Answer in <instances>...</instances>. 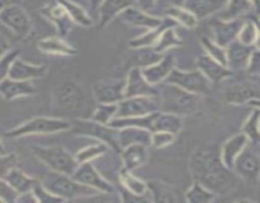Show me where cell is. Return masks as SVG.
<instances>
[{
  "instance_id": "6da1fadb",
  "label": "cell",
  "mask_w": 260,
  "mask_h": 203,
  "mask_svg": "<svg viewBox=\"0 0 260 203\" xmlns=\"http://www.w3.org/2000/svg\"><path fill=\"white\" fill-rule=\"evenodd\" d=\"M193 180L201 183L216 195H226L238 187L239 178L222 162L217 146H200L189 159Z\"/></svg>"
},
{
  "instance_id": "7a4b0ae2",
  "label": "cell",
  "mask_w": 260,
  "mask_h": 203,
  "mask_svg": "<svg viewBox=\"0 0 260 203\" xmlns=\"http://www.w3.org/2000/svg\"><path fill=\"white\" fill-rule=\"evenodd\" d=\"M42 184L51 193H53L63 200H84L85 198L99 193L98 190L93 189L88 185L76 182L71 175L52 172V170L46 175L45 179L42 180Z\"/></svg>"
},
{
  "instance_id": "3957f363",
  "label": "cell",
  "mask_w": 260,
  "mask_h": 203,
  "mask_svg": "<svg viewBox=\"0 0 260 203\" xmlns=\"http://www.w3.org/2000/svg\"><path fill=\"white\" fill-rule=\"evenodd\" d=\"M160 111L168 113L177 114V116H187L197 111L201 101V95L189 93L173 84H168L159 91Z\"/></svg>"
},
{
  "instance_id": "277c9868",
  "label": "cell",
  "mask_w": 260,
  "mask_h": 203,
  "mask_svg": "<svg viewBox=\"0 0 260 203\" xmlns=\"http://www.w3.org/2000/svg\"><path fill=\"white\" fill-rule=\"evenodd\" d=\"M71 121L55 118V117H35L15 128L5 132V136L17 139V137L30 136V134H53L60 132L70 131Z\"/></svg>"
},
{
  "instance_id": "5b68a950",
  "label": "cell",
  "mask_w": 260,
  "mask_h": 203,
  "mask_svg": "<svg viewBox=\"0 0 260 203\" xmlns=\"http://www.w3.org/2000/svg\"><path fill=\"white\" fill-rule=\"evenodd\" d=\"M33 155L52 172L73 175L79 162L63 146H32Z\"/></svg>"
},
{
  "instance_id": "8992f818",
  "label": "cell",
  "mask_w": 260,
  "mask_h": 203,
  "mask_svg": "<svg viewBox=\"0 0 260 203\" xmlns=\"http://www.w3.org/2000/svg\"><path fill=\"white\" fill-rule=\"evenodd\" d=\"M86 104L84 89L73 79H68L55 89L52 106L56 111L74 113L83 109Z\"/></svg>"
},
{
  "instance_id": "52a82bcc",
  "label": "cell",
  "mask_w": 260,
  "mask_h": 203,
  "mask_svg": "<svg viewBox=\"0 0 260 203\" xmlns=\"http://www.w3.org/2000/svg\"><path fill=\"white\" fill-rule=\"evenodd\" d=\"M71 129L74 134L78 136H88L93 139L99 140L101 142L106 144L111 149L116 151H121V147L118 144V137H117V129L108 124H102L98 122H94L91 119H78V121H71Z\"/></svg>"
},
{
  "instance_id": "ba28073f",
  "label": "cell",
  "mask_w": 260,
  "mask_h": 203,
  "mask_svg": "<svg viewBox=\"0 0 260 203\" xmlns=\"http://www.w3.org/2000/svg\"><path fill=\"white\" fill-rule=\"evenodd\" d=\"M256 146L258 145H246L245 149L236 157L233 166L236 177L253 185L258 184L260 177V159Z\"/></svg>"
},
{
  "instance_id": "9c48e42d",
  "label": "cell",
  "mask_w": 260,
  "mask_h": 203,
  "mask_svg": "<svg viewBox=\"0 0 260 203\" xmlns=\"http://www.w3.org/2000/svg\"><path fill=\"white\" fill-rule=\"evenodd\" d=\"M165 81L197 95H206L210 93V81L200 70L185 71L174 67Z\"/></svg>"
},
{
  "instance_id": "30bf717a",
  "label": "cell",
  "mask_w": 260,
  "mask_h": 203,
  "mask_svg": "<svg viewBox=\"0 0 260 203\" xmlns=\"http://www.w3.org/2000/svg\"><path fill=\"white\" fill-rule=\"evenodd\" d=\"M159 111V96H129L117 103L116 117H142Z\"/></svg>"
},
{
  "instance_id": "8fae6325",
  "label": "cell",
  "mask_w": 260,
  "mask_h": 203,
  "mask_svg": "<svg viewBox=\"0 0 260 203\" xmlns=\"http://www.w3.org/2000/svg\"><path fill=\"white\" fill-rule=\"evenodd\" d=\"M0 22L20 38L28 37L32 30V20L20 4L4 5L0 10Z\"/></svg>"
},
{
  "instance_id": "7c38bea8",
  "label": "cell",
  "mask_w": 260,
  "mask_h": 203,
  "mask_svg": "<svg viewBox=\"0 0 260 203\" xmlns=\"http://www.w3.org/2000/svg\"><path fill=\"white\" fill-rule=\"evenodd\" d=\"M71 177H73L76 182L81 183V184L84 185H88V187L93 188V189L98 190V192L108 193V194H113L114 192L113 185H112L106 178L102 177V174L96 170V167L91 164V161L79 164Z\"/></svg>"
},
{
  "instance_id": "4fadbf2b",
  "label": "cell",
  "mask_w": 260,
  "mask_h": 203,
  "mask_svg": "<svg viewBox=\"0 0 260 203\" xmlns=\"http://www.w3.org/2000/svg\"><path fill=\"white\" fill-rule=\"evenodd\" d=\"M159 88L146 81L141 73V67L135 66L128 71L124 80V98L129 96H157Z\"/></svg>"
},
{
  "instance_id": "5bb4252c",
  "label": "cell",
  "mask_w": 260,
  "mask_h": 203,
  "mask_svg": "<svg viewBox=\"0 0 260 203\" xmlns=\"http://www.w3.org/2000/svg\"><path fill=\"white\" fill-rule=\"evenodd\" d=\"M41 14L55 25L60 37L65 38L70 33V30L73 29V20L70 19L68 13L61 7L57 0H52V2L43 5L41 8Z\"/></svg>"
},
{
  "instance_id": "9a60e30c",
  "label": "cell",
  "mask_w": 260,
  "mask_h": 203,
  "mask_svg": "<svg viewBox=\"0 0 260 203\" xmlns=\"http://www.w3.org/2000/svg\"><path fill=\"white\" fill-rule=\"evenodd\" d=\"M243 19L236 18V19L223 20L220 18L211 20L210 27L212 28L213 36H215V42L220 45L221 47L225 48L226 46L230 45L233 41L238 38L239 30H240L241 25H243Z\"/></svg>"
},
{
  "instance_id": "2e32d148",
  "label": "cell",
  "mask_w": 260,
  "mask_h": 203,
  "mask_svg": "<svg viewBox=\"0 0 260 203\" xmlns=\"http://www.w3.org/2000/svg\"><path fill=\"white\" fill-rule=\"evenodd\" d=\"M93 95L98 103H118L124 98L123 79L101 80L93 85Z\"/></svg>"
},
{
  "instance_id": "e0dca14e",
  "label": "cell",
  "mask_w": 260,
  "mask_h": 203,
  "mask_svg": "<svg viewBox=\"0 0 260 203\" xmlns=\"http://www.w3.org/2000/svg\"><path fill=\"white\" fill-rule=\"evenodd\" d=\"M175 67V58L172 52H165L159 61L149 66L141 67V73L146 81L156 86L161 81L167 80L170 71Z\"/></svg>"
},
{
  "instance_id": "ac0fdd59",
  "label": "cell",
  "mask_w": 260,
  "mask_h": 203,
  "mask_svg": "<svg viewBox=\"0 0 260 203\" xmlns=\"http://www.w3.org/2000/svg\"><path fill=\"white\" fill-rule=\"evenodd\" d=\"M118 18L126 24L132 25V27L145 28V29L156 28L164 22V18L154 17V15L149 14V12H145V10L137 8L136 5L126 8L123 12H121Z\"/></svg>"
},
{
  "instance_id": "d6986e66",
  "label": "cell",
  "mask_w": 260,
  "mask_h": 203,
  "mask_svg": "<svg viewBox=\"0 0 260 203\" xmlns=\"http://www.w3.org/2000/svg\"><path fill=\"white\" fill-rule=\"evenodd\" d=\"M46 74H47L46 65H33V63L25 62L20 57H17L10 65L8 78L13 80L30 81L43 78Z\"/></svg>"
},
{
  "instance_id": "ffe728a7",
  "label": "cell",
  "mask_w": 260,
  "mask_h": 203,
  "mask_svg": "<svg viewBox=\"0 0 260 203\" xmlns=\"http://www.w3.org/2000/svg\"><path fill=\"white\" fill-rule=\"evenodd\" d=\"M225 100L229 104L253 103L254 100H259V89L253 83H239L229 86L225 91Z\"/></svg>"
},
{
  "instance_id": "44dd1931",
  "label": "cell",
  "mask_w": 260,
  "mask_h": 203,
  "mask_svg": "<svg viewBox=\"0 0 260 203\" xmlns=\"http://www.w3.org/2000/svg\"><path fill=\"white\" fill-rule=\"evenodd\" d=\"M197 67L207 78V80L212 84H218L220 81L234 75V71L231 69H229L228 66H223L222 63L217 62L207 55H202L198 58Z\"/></svg>"
},
{
  "instance_id": "7402d4cb",
  "label": "cell",
  "mask_w": 260,
  "mask_h": 203,
  "mask_svg": "<svg viewBox=\"0 0 260 203\" xmlns=\"http://www.w3.org/2000/svg\"><path fill=\"white\" fill-rule=\"evenodd\" d=\"M37 93L38 89L30 81L13 80V79L7 78L0 83V95L7 100L36 95Z\"/></svg>"
},
{
  "instance_id": "603a6c76",
  "label": "cell",
  "mask_w": 260,
  "mask_h": 203,
  "mask_svg": "<svg viewBox=\"0 0 260 203\" xmlns=\"http://www.w3.org/2000/svg\"><path fill=\"white\" fill-rule=\"evenodd\" d=\"M121 157L123 162V170L134 172L137 167L146 164L149 159L147 146L144 144H132L121 149Z\"/></svg>"
},
{
  "instance_id": "cb8c5ba5",
  "label": "cell",
  "mask_w": 260,
  "mask_h": 203,
  "mask_svg": "<svg viewBox=\"0 0 260 203\" xmlns=\"http://www.w3.org/2000/svg\"><path fill=\"white\" fill-rule=\"evenodd\" d=\"M248 144V137H246L243 132H239V133L234 134L233 137L226 140L225 144H223L222 147L220 149V156L222 162L225 164V166H228L229 169L233 170L234 162H235L236 157L241 154V151L245 149V146Z\"/></svg>"
},
{
  "instance_id": "d4e9b609",
  "label": "cell",
  "mask_w": 260,
  "mask_h": 203,
  "mask_svg": "<svg viewBox=\"0 0 260 203\" xmlns=\"http://www.w3.org/2000/svg\"><path fill=\"white\" fill-rule=\"evenodd\" d=\"M256 46H246L239 42L238 40L233 41L229 46H226V61H228V67L231 70H236V69L245 67L248 63L249 57H250L251 52L254 51Z\"/></svg>"
},
{
  "instance_id": "484cf974",
  "label": "cell",
  "mask_w": 260,
  "mask_h": 203,
  "mask_svg": "<svg viewBox=\"0 0 260 203\" xmlns=\"http://www.w3.org/2000/svg\"><path fill=\"white\" fill-rule=\"evenodd\" d=\"M135 5L134 0H103L98 8L99 17L96 27L103 28L118 17L126 8Z\"/></svg>"
},
{
  "instance_id": "4316f807",
  "label": "cell",
  "mask_w": 260,
  "mask_h": 203,
  "mask_svg": "<svg viewBox=\"0 0 260 203\" xmlns=\"http://www.w3.org/2000/svg\"><path fill=\"white\" fill-rule=\"evenodd\" d=\"M228 0H185L184 7L196 15L198 20L220 13Z\"/></svg>"
},
{
  "instance_id": "83f0119b",
  "label": "cell",
  "mask_w": 260,
  "mask_h": 203,
  "mask_svg": "<svg viewBox=\"0 0 260 203\" xmlns=\"http://www.w3.org/2000/svg\"><path fill=\"white\" fill-rule=\"evenodd\" d=\"M38 50L42 51L45 53H50V55H57V56H76L78 55V50L74 46H71L65 38L60 37V36H55V37L43 38L37 43Z\"/></svg>"
},
{
  "instance_id": "f1b7e54d",
  "label": "cell",
  "mask_w": 260,
  "mask_h": 203,
  "mask_svg": "<svg viewBox=\"0 0 260 203\" xmlns=\"http://www.w3.org/2000/svg\"><path fill=\"white\" fill-rule=\"evenodd\" d=\"M177 23L174 20H172L170 18L165 17L164 22H162L161 25L156 28H152V29H147L146 32L142 33L139 37L132 38L128 42V46L134 50H137V48H145V47H152L155 45V42L157 41L159 36L161 35L162 30L168 27H175Z\"/></svg>"
},
{
  "instance_id": "f546056e",
  "label": "cell",
  "mask_w": 260,
  "mask_h": 203,
  "mask_svg": "<svg viewBox=\"0 0 260 203\" xmlns=\"http://www.w3.org/2000/svg\"><path fill=\"white\" fill-rule=\"evenodd\" d=\"M146 185L151 202H178L179 200L177 190L167 183L160 182V180H150V182H146Z\"/></svg>"
},
{
  "instance_id": "4dcf8cb0",
  "label": "cell",
  "mask_w": 260,
  "mask_h": 203,
  "mask_svg": "<svg viewBox=\"0 0 260 203\" xmlns=\"http://www.w3.org/2000/svg\"><path fill=\"white\" fill-rule=\"evenodd\" d=\"M150 133L144 128H136V127H124V128L117 129V137H118L119 147L128 146L132 144H144L150 146Z\"/></svg>"
},
{
  "instance_id": "1f68e13d",
  "label": "cell",
  "mask_w": 260,
  "mask_h": 203,
  "mask_svg": "<svg viewBox=\"0 0 260 203\" xmlns=\"http://www.w3.org/2000/svg\"><path fill=\"white\" fill-rule=\"evenodd\" d=\"M183 126L184 123H183V118L180 116L159 111L155 117L154 123H152V131H168L178 136L182 132Z\"/></svg>"
},
{
  "instance_id": "d6a6232c",
  "label": "cell",
  "mask_w": 260,
  "mask_h": 203,
  "mask_svg": "<svg viewBox=\"0 0 260 203\" xmlns=\"http://www.w3.org/2000/svg\"><path fill=\"white\" fill-rule=\"evenodd\" d=\"M4 179L5 182L18 193V194L30 192L32 188L35 187L36 183L38 182V179L29 177V175L25 174L24 172L18 169L17 166L13 167L12 170H9V173L5 175Z\"/></svg>"
},
{
  "instance_id": "836d02e7",
  "label": "cell",
  "mask_w": 260,
  "mask_h": 203,
  "mask_svg": "<svg viewBox=\"0 0 260 203\" xmlns=\"http://www.w3.org/2000/svg\"><path fill=\"white\" fill-rule=\"evenodd\" d=\"M61 4V7L65 9V12L68 13V15L70 17V19L73 20V23L75 24L81 25V27H91L94 24L93 18L90 17V14L88 13V10L85 8L81 7L78 3L73 2V0H57Z\"/></svg>"
},
{
  "instance_id": "e575fe53",
  "label": "cell",
  "mask_w": 260,
  "mask_h": 203,
  "mask_svg": "<svg viewBox=\"0 0 260 203\" xmlns=\"http://www.w3.org/2000/svg\"><path fill=\"white\" fill-rule=\"evenodd\" d=\"M165 15L174 20L177 24L183 25V27L188 28V29H193L197 27L198 19L196 15L193 14L190 10H188L185 7H177V5H172L167 9Z\"/></svg>"
},
{
  "instance_id": "d590c367",
  "label": "cell",
  "mask_w": 260,
  "mask_h": 203,
  "mask_svg": "<svg viewBox=\"0 0 260 203\" xmlns=\"http://www.w3.org/2000/svg\"><path fill=\"white\" fill-rule=\"evenodd\" d=\"M182 45V38L177 35L174 27H168L162 30L161 35L159 36L157 41L155 42V45L152 46V48H154V51H156L157 53L164 55L165 52H168V51L172 50V48L180 47Z\"/></svg>"
},
{
  "instance_id": "8d00e7d4",
  "label": "cell",
  "mask_w": 260,
  "mask_h": 203,
  "mask_svg": "<svg viewBox=\"0 0 260 203\" xmlns=\"http://www.w3.org/2000/svg\"><path fill=\"white\" fill-rule=\"evenodd\" d=\"M253 8L250 0H228L225 8L218 14V18L223 20L236 19L250 12Z\"/></svg>"
},
{
  "instance_id": "74e56055",
  "label": "cell",
  "mask_w": 260,
  "mask_h": 203,
  "mask_svg": "<svg viewBox=\"0 0 260 203\" xmlns=\"http://www.w3.org/2000/svg\"><path fill=\"white\" fill-rule=\"evenodd\" d=\"M217 198V195L198 182H193L184 193V199L192 203H208Z\"/></svg>"
},
{
  "instance_id": "f35d334b",
  "label": "cell",
  "mask_w": 260,
  "mask_h": 203,
  "mask_svg": "<svg viewBox=\"0 0 260 203\" xmlns=\"http://www.w3.org/2000/svg\"><path fill=\"white\" fill-rule=\"evenodd\" d=\"M259 121H260V113L259 108L255 107L253 111L250 112V114L248 116V118L244 122L243 127H241V132L248 137L249 141L254 145L259 144L260 133H259Z\"/></svg>"
},
{
  "instance_id": "ab89813d",
  "label": "cell",
  "mask_w": 260,
  "mask_h": 203,
  "mask_svg": "<svg viewBox=\"0 0 260 203\" xmlns=\"http://www.w3.org/2000/svg\"><path fill=\"white\" fill-rule=\"evenodd\" d=\"M119 182L121 185L127 189L128 192L135 193V194H147V185L146 182L137 178L136 175L132 174V172H127V170H122L119 173Z\"/></svg>"
},
{
  "instance_id": "60d3db41",
  "label": "cell",
  "mask_w": 260,
  "mask_h": 203,
  "mask_svg": "<svg viewBox=\"0 0 260 203\" xmlns=\"http://www.w3.org/2000/svg\"><path fill=\"white\" fill-rule=\"evenodd\" d=\"M236 40L246 46H256L259 40L258 23L254 19H246L243 22Z\"/></svg>"
},
{
  "instance_id": "b9f144b4",
  "label": "cell",
  "mask_w": 260,
  "mask_h": 203,
  "mask_svg": "<svg viewBox=\"0 0 260 203\" xmlns=\"http://www.w3.org/2000/svg\"><path fill=\"white\" fill-rule=\"evenodd\" d=\"M108 149L109 147L107 146L106 144L99 142V144L89 145V146L79 150V151L76 152V155H74V156H75L76 161H78L79 164H81V162L93 161L94 159H96V157L102 156V155H104L106 152H108Z\"/></svg>"
},
{
  "instance_id": "7bdbcfd3",
  "label": "cell",
  "mask_w": 260,
  "mask_h": 203,
  "mask_svg": "<svg viewBox=\"0 0 260 203\" xmlns=\"http://www.w3.org/2000/svg\"><path fill=\"white\" fill-rule=\"evenodd\" d=\"M117 103H98L91 113L90 119L102 124H108L116 117Z\"/></svg>"
},
{
  "instance_id": "ee69618b",
  "label": "cell",
  "mask_w": 260,
  "mask_h": 203,
  "mask_svg": "<svg viewBox=\"0 0 260 203\" xmlns=\"http://www.w3.org/2000/svg\"><path fill=\"white\" fill-rule=\"evenodd\" d=\"M201 43H202L203 50L206 51V55L210 56L217 62L222 63L223 66H228V61H226V50L221 47L220 45L215 42L213 40H210L208 37L201 38Z\"/></svg>"
},
{
  "instance_id": "f6af8a7d",
  "label": "cell",
  "mask_w": 260,
  "mask_h": 203,
  "mask_svg": "<svg viewBox=\"0 0 260 203\" xmlns=\"http://www.w3.org/2000/svg\"><path fill=\"white\" fill-rule=\"evenodd\" d=\"M177 139V134L168 131H152L150 133V146L155 149H164L169 146Z\"/></svg>"
},
{
  "instance_id": "bcb514c9",
  "label": "cell",
  "mask_w": 260,
  "mask_h": 203,
  "mask_svg": "<svg viewBox=\"0 0 260 203\" xmlns=\"http://www.w3.org/2000/svg\"><path fill=\"white\" fill-rule=\"evenodd\" d=\"M32 193L35 195L36 200L40 203H51V202H62L63 199H61L60 197H57L56 194L51 193L45 185L42 184V182L38 180L35 184V187L32 188Z\"/></svg>"
},
{
  "instance_id": "7dc6e473",
  "label": "cell",
  "mask_w": 260,
  "mask_h": 203,
  "mask_svg": "<svg viewBox=\"0 0 260 203\" xmlns=\"http://www.w3.org/2000/svg\"><path fill=\"white\" fill-rule=\"evenodd\" d=\"M139 53H137V60L139 62V67H145V66H149L155 63L156 61H159L162 57L161 53H157L156 51H154L152 47H145V48H137Z\"/></svg>"
},
{
  "instance_id": "c3c4849f",
  "label": "cell",
  "mask_w": 260,
  "mask_h": 203,
  "mask_svg": "<svg viewBox=\"0 0 260 203\" xmlns=\"http://www.w3.org/2000/svg\"><path fill=\"white\" fill-rule=\"evenodd\" d=\"M20 56V50H9L2 58H0V83L8 78L10 65L13 61Z\"/></svg>"
},
{
  "instance_id": "681fc988",
  "label": "cell",
  "mask_w": 260,
  "mask_h": 203,
  "mask_svg": "<svg viewBox=\"0 0 260 203\" xmlns=\"http://www.w3.org/2000/svg\"><path fill=\"white\" fill-rule=\"evenodd\" d=\"M17 154H4V152H0V178H4L9 173V170L17 166Z\"/></svg>"
},
{
  "instance_id": "f907efd6",
  "label": "cell",
  "mask_w": 260,
  "mask_h": 203,
  "mask_svg": "<svg viewBox=\"0 0 260 203\" xmlns=\"http://www.w3.org/2000/svg\"><path fill=\"white\" fill-rule=\"evenodd\" d=\"M18 193L5 182L4 178H0V202H15Z\"/></svg>"
},
{
  "instance_id": "816d5d0a",
  "label": "cell",
  "mask_w": 260,
  "mask_h": 203,
  "mask_svg": "<svg viewBox=\"0 0 260 203\" xmlns=\"http://www.w3.org/2000/svg\"><path fill=\"white\" fill-rule=\"evenodd\" d=\"M119 194H121V200L122 202H126V203H132V202H151L150 199V195L149 193L147 194H135V193L128 192L127 189H124L123 187L121 185L119 188Z\"/></svg>"
},
{
  "instance_id": "f5cc1de1",
  "label": "cell",
  "mask_w": 260,
  "mask_h": 203,
  "mask_svg": "<svg viewBox=\"0 0 260 203\" xmlns=\"http://www.w3.org/2000/svg\"><path fill=\"white\" fill-rule=\"evenodd\" d=\"M246 71L248 74H250L251 76H258L260 73V55L258 48H254V51L251 52L250 57H249L248 63H246Z\"/></svg>"
},
{
  "instance_id": "db71d44e",
  "label": "cell",
  "mask_w": 260,
  "mask_h": 203,
  "mask_svg": "<svg viewBox=\"0 0 260 203\" xmlns=\"http://www.w3.org/2000/svg\"><path fill=\"white\" fill-rule=\"evenodd\" d=\"M134 2L137 8L145 10V12H149V10H151L154 8L156 0H134Z\"/></svg>"
},
{
  "instance_id": "11a10c76",
  "label": "cell",
  "mask_w": 260,
  "mask_h": 203,
  "mask_svg": "<svg viewBox=\"0 0 260 203\" xmlns=\"http://www.w3.org/2000/svg\"><path fill=\"white\" fill-rule=\"evenodd\" d=\"M10 50V43L9 41L5 40L4 37H0V58Z\"/></svg>"
},
{
  "instance_id": "9f6ffc18",
  "label": "cell",
  "mask_w": 260,
  "mask_h": 203,
  "mask_svg": "<svg viewBox=\"0 0 260 203\" xmlns=\"http://www.w3.org/2000/svg\"><path fill=\"white\" fill-rule=\"evenodd\" d=\"M89 4H90V7L93 8V9H98L99 5H101V3L103 2V0H88Z\"/></svg>"
},
{
  "instance_id": "6f0895ef",
  "label": "cell",
  "mask_w": 260,
  "mask_h": 203,
  "mask_svg": "<svg viewBox=\"0 0 260 203\" xmlns=\"http://www.w3.org/2000/svg\"><path fill=\"white\" fill-rule=\"evenodd\" d=\"M173 5H177V7H184L185 0H170Z\"/></svg>"
},
{
  "instance_id": "680465c9",
  "label": "cell",
  "mask_w": 260,
  "mask_h": 203,
  "mask_svg": "<svg viewBox=\"0 0 260 203\" xmlns=\"http://www.w3.org/2000/svg\"><path fill=\"white\" fill-rule=\"evenodd\" d=\"M250 3H251V4H253L254 9H258V7H259V0H250Z\"/></svg>"
},
{
  "instance_id": "91938a15",
  "label": "cell",
  "mask_w": 260,
  "mask_h": 203,
  "mask_svg": "<svg viewBox=\"0 0 260 203\" xmlns=\"http://www.w3.org/2000/svg\"><path fill=\"white\" fill-rule=\"evenodd\" d=\"M10 2H12L13 4H20V3H22L23 0H10Z\"/></svg>"
},
{
  "instance_id": "94428289",
  "label": "cell",
  "mask_w": 260,
  "mask_h": 203,
  "mask_svg": "<svg viewBox=\"0 0 260 203\" xmlns=\"http://www.w3.org/2000/svg\"><path fill=\"white\" fill-rule=\"evenodd\" d=\"M0 152H4V147H3L2 141H0Z\"/></svg>"
},
{
  "instance_id": "6125c7cd",
  "label": "cell",
  "mask_w": 260,
  "mask_h": 203,
  "mask_svg": "<svg viewBox=\"0 0 260 203\" xmlns=\"http://www.w3.org/2000/svg\"><path fill=\"white\" fill-rule=\"evenodd\" d=\"M3 7H4V4H3V3H0V10L3 9Z\"/></svg>"
}]
</instances>
